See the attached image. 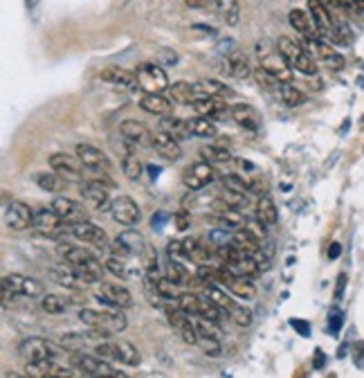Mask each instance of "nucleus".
<instances>
[{
	"instance_id": "obj_12",
	"label": "nucleus",
	"mask_w": 364,
	"mask_h": 378,
	"mask_svg": "<svg viewBox=\"0 0 364 378\" xmlns=\"http://www.w3.org/2000/svg\"><path fill=\"white\" fill-rule=\"evenodd\" d=\"M5 225L14 232L29 230L31 225H34V212H31L29 205L20 201H12L5 208Z\"/></svg>"
},
{
	"instance_id": "obj_58",
	"label": "nucleus",
	"mask_w": 364,
	"mask_h": 378,
	"mask_svg": "<svg viewBox=\"0 0 364 378\" xmlns=\"http://www.w3.org/2000/svg\"><path fill=\"white\" fill-rule=\"evenodd\" d=\"M185 5L189 9H211L218 7V0H185Z\"/></svg>"
},
{
	"instance_id": "obj_7",
	"label": "nucleus",
	"mask_w": 364,
	"mask_h": 378,
	"mask_svg": "<svg viewBox=\"0 0 364 378\" xmlns=\"http://www.w3.org/2000/svg\"><path fill=\"white\" fill-rule=\"evenodd\" d=\"M94 353H99L102 358L106 360H117V363H124L128 367H137L142 360V356L140 351H137L131 342H126V340H120V342H102L94 347Z\"/></svg>"
},
{
	"instance_id": "obj_35",
	"label": "nucleus",
	"mask_w": 364,
	"mask_h": 378,
	"mask_svg": "<svg viewBox=\"0 0 364 378\" xmlns=\"http://www.w3.org/2000/svg\"><path fill=\"white\" fill-rule=\"evenodd\" d=\"M256 219L263 221L265 225H276V221H279V210H276L270 196H261L256 203Z\"/></svg>"
},
{
	"instance_id": "obj_51",
	"label": "nucleus",
	"mask_w": 364,
	"mask_h": 378,
	"mask_svg": "<svg viewBox=\"0 0 364 378\" xmlns=\"http://www.w3.org/2000/svg\"><path fill=\"white\" fill-rule=\"evenodd\" d=\"M230 318L234 320V324L237 327H241V329H248L250 324H252V311L250 309H245V306H241V304H237L232 311H230Z\"/></svg>"
},
{
	"instance_id": "obj_26",
	"label": "nucleus",
	"mask_w": 364,
	"mask_h": 378,
	"mask_svg": "<svg viewBox=\"0 0 364 378\" xmlns=\"http://www.w3.org/2000/svg\"><path fill=\"white\" fill-rule=\"evenodd\" d=\"M308 46L313 48V52L317 54V59L322 61L324 66H328L330 70H342V68H344V57H342V54L333 46H328L324 39L310 41Z\"/></svg>"
},
{
	"instance_id": "obj_44",
	"label": "nucleus",
	"mask_w": 364,
	"mask_h": 378,
	"mask_svg": "<svg viewBox=\"0 0 364 378\" xmlns=\"http://www.w3.org/2000/svg\"><path fill=\"white\" fill-rule=\"evenodd\" d=\"M176 304L185 313H189V316H198L200 306H202V297H198L196 293H180L178 299H176Z\"/></svg>"
},
{
	"instance_id": "obj_40",
	"label": "nucleus",
	"mask_w": 364,
	"mask_h": 378,
	"mask_svg": "<svg viewBox=\"0 0 364 378\" xmlns=\"http://www.w3.org/2000/svg\"><path fill=\"white\" fill-rule=\"evenodd\" d=\"M279 97H281V102L288 108H297V106H302L306 102L304 93L299 90V88H295L293 81L290 83H279Z\"/></svg>"
},
{
	"instance_id": "obj_16",
	"label": "nucleus",
	"mask_w": 364,
	"mask_h": 378,
	"mask_svg": "<svg viewBox=\"0 0 364 378\" xmlns=\"http://www.w3.org/2000/svg\"><path fill=\"white\" fill-rule=\"evenodd\" d=\"M38 234H46V236H57L61 234L66 228H70V223H66L55 210H38L34 212V225H31Z\"/></svg>"
},
{
	"instance_id": "obj_6",
	"label": "nucleus",
	"mask_w": 364,
	"mask_h": 378,
	"mask_svg": "<svg viewBox=\"0 0 364 378\" xmlns=\"http://www.w3.org/2000/svg\"><path fill=\"white\" fill-rule=\"evenodd\" d=\"M276 48H279V52L286 57V61L293 66V70L302 72V74H308V77L317 74V61L310 57L308 50L299 46L297 41L288 39V36H281V39H276Z\"/></svg>"
},
{
	"instance_id": "obj_21",
	"label": "nucleus",
	"mask_w": 364,
	"mask_h": 378,
	"mask_svg": "<svg viewBox=\"0 0 364 378\" xmlns=\"http://www.w3.org/2000/svg\"><path fill=\"white\" fill-rule=\"evenodd\" d=\"M120 133L126 140L128 144H135V147H148L153 144V133L148 131L144 124H140L137 120H126L120 124Z\"/></svg>"
},
{
	"instance_id": "obj_50",
	"label": "nucleus",
	"mask_w": 364,
	"mask_h": 378,
	"mask_svg": "<svg viewBox=\"0 0 364 378\" xmlns=\"http://www.w3.org/2000/svg\"><path fill=\"white\" fill-rule=\"evenodd\" d=\"M155 293L162 295V299H178V290H176V282L169 277H158L155 282Z\"/></svg>"
},
{
	"instance_id": "obj_54",
	"label": "nucleus",
	"mask_w": 364,
	"mask_h": 378,
	"mask_svg": "<svg viewBox=\"0 0 364 378\" xmlns=\"http://www.w3.org/2000/svg\"><path fill=\"white\" fill-rule=\"evenodd\" d=\"M254 74H256V81H259V83H261V88H265V90H272L276 83H281L279 79L272 77V74L267 72V70H263V68H259Z\"/></svg>"
},
{
	"instance_id": "obj_43",
	"label": "nucleus",
	"mask_w": 364,
	"mask_h": 378,
	"mask_svg": "<svg viewBox=\"0 0 364 378\" xmlns=\"http://www.w3.org/2000/svg\"><path fill=\"white\" fill-rule=\"evenodd\" d=\"M196 90L207 95V97H225V95H232V90L227 88L225 83H220L218 79H202L198 81Z\"/></svg>"
},
{
	"instance_id": "obj_33",
	"label": "nucleus",
	"mask_w": 364,
	"mask_h": 378,
	"mask_svg": "<svg viewBox=\"0 0 364 378\" xmlns=\"http://www.w3.org/2000/svg\"><path fill=\"white\" fill-rule=\"evenodd\" d=\"M225 70H227L232 77H237V79H245L250 74V66H248V59H245V54L239 52V50H232L227 54V59H225Z\"/></svg>"
},
{
	"instance_id": "obj_41",
	"label": "nucleus",
	"mask_w": 364,
	"mask_h": 378,
	"mask_svg": "<svg viewBox=\"0 0 364 378\" xmlns=\"http://www.w3.org/2000/svg\"><path fill=\"white\" fill-rule=\"evenodd\" d=\"M218 12L227 25H237L241 20V5L239 0H218Z\"/></svg>"
},
{
	"instance_id": "obj_60",
	"label": "nucleus",
	"mask_w": 364,
	"mask_h": 378,
	"mask_svg": "<svg viewBox=\"0 0 364 378\" xmlns=\"http://www.w3.org/2000/svg\"><path fill=\"white\" fill-rule=\"evenodd\" d=\"M358 3V7H360V12H362V16H364V0H356Z\"/></svg>"
},
{
	"instance_id": "obj_27",
	"label": "nucleus",
	"mask_w": 364,
	"mask_h": 378,
	"mask_svg": "<svg viewBox=\"0 0 364 378\" xmlns=\"http://www.w3.org/2000/svg\"><path fill=\"white\" fill-rule=\"evenodd\" d=\"M174 100L171 97H164L162 93H144L142 100H140V106L142 111L151 113V115H169L174 111Z\"/></svg>"
},
{
	"instance_id": "obj_47",
	"label": "nucleus",
	"mask_w": 364,
	"mask_h": 378,
	"mask_svg": "<svg viewBox=\"0 0 364 378\" xmlns=\"http://www.w3.org/2000/svg\"><path fill=\"white\" fill-rule=\"evenodd\" d=\"M106 268H108L111 273L117 275L120 279L133 277V273H131V270H128V264H126V259H124V257H117V255L108 257V259H106Z\"/></svg>"
},
{
	"instance_id": "obj_8",
	"label": "nucleus",
	"mask_w": 364,
	"mask_h": 378,
	"mask_svg": "<svg viewBox=\"0 0 364 378\" xmlns=\"http://www.w3.org/2000/svg\"><path fill=\"white\" fill-rule=\"evenodd\" d=\"M111 250H113V255L124 257V259L140 257L146 250V241H144V236L137 230L128 228V230H124V232H120V234L115 236Z\"/></svg>"
},
{
	"instance_id": "obj_10",
	"label": "nucleus",
	"mask_w": 364,
	"mask_h": 378,
	"mask_svg": "<svg viewBox=\"0 0 364 378\" xmlns=\"http://www.w3.org/2000/svg\"><path fill=\"white\" fill-rule=\"evenodd\" d=\"M18 353L29 363V360L57 358V356L61 353V349L57 347V344H52L50 340H46V338H25L23 342L18 344Z\"/></svg>"
},
{
	"instance_id": "obj_31",
	"label": "nucleus",
	"mask_w": 364,
	"mask_h": 378,
	"mask_svg": "<svg viewBox=\"0 0 364 378\" xmlns=\"http://www.w3.org/2000/svg\"><path fill=\"white\" fill-rule=\"evenodd\" d=\"M232 243L239 245L245 255H252V257L261 255V239H256V236L250 230H245V228H241V230H237L232 234Z\"/></svg>"
},
{
	"instance_id": "obj_1",
	"label": "nucleus",
	"mask_w": 364,
	"mask_h": 378,
	"mask_svg": "<svg viewBox=\"0 0 364 378\" xmlns=\"http://www.w3.org/2000/svg\"><path fill=\"white\" fill-rule=\"evenodd\" d=\"M59 252L70 266L77 268V273L85 279V284H88V286L102 279L104 268L99 264V259L94 257L90 250H85V248H81V245H68L66 243V245L59 248Z\"/></svg>"
},
{
	"instance_id": "obj_19",
	"label": "nucleus",
	"mask_w": 364,
	"mask_h": 378,
	"mask_svg": "<svg viewBox=\"0 0 364 378\" xmlns=\"http://www.w3.org/2000/svg\"><path fill=\"white\" fill-rule=\"evenodd\" d=\"M70 234L74 236V239L83 241V243H90L94 248H99V250H104V248H106V232L99 228V225H94L90 221L72 223L70 225Z\"/></svg>"
},
{
	"instance_id": "obj_14",
	"label": "nucleus",
	"mask_w": 364,
	"mask_h": 378,
	"mask_svg": "<svg viewBox=\"0 0 364 378\" xmlns=\"http://www.w3.org/2000/svg\"><path fill=\"white\" fill-rule=\"evenodd\" d=\"M97 299L102 304L111 306V309H131L133 306V295L131 290L122 284H115V282H106L102 284V290Z\"/></svg>"
},
{
	"instance_id": "obj_48",
	"label": "nucleus",
	"mask_w": 364,
	"mask_h": 378,
	"mask_svg": "<svg viewBox=\"0 0 364 378\" xmlns=\"http://www.w3.org/2000/svg\"><path fill=\"white\" fill-rule=\"evenodd\" d=\"M34 180L43 191H59L63 185L57 174H48V171H38V174L34 176Z\"/></svg>"
},
{
	"instance_id": "obj_9",
	"label": "nucleus",
	"mask_w": 364,
	"mask_h": 378,
	"mask_svg": "<svg viewBox=\"0 0 364 378\" xmlns=\"http://www.w3.org/2000/svg\"><path fill=\"white\" fill-rule=\"evenodd\" d=\"M135 74H137V81H140V88L144 93H164L169 88L167 72L160 66H155V63H140Z\"/></svg>"
},
{
	"instance_id": "obj_18",
	"label": "nucleus",
	"mask_w": 364,
	"mask_h": 378,
	"mask_svg": "<svg viewBox=\"0 0 364 378\" xmlns=\"http://www.w3.org/2000/svg\"><path fill=\"white\" fill-rule=\"evenodd\" d=\"M77 156L81 158V162L88 171H106V174H111V160L102 149L81 142L77 144Z\"/></svg>"
},
{
	"instance_id": "obj_55",
	"label": "nucleus",
	"mask_w": 364,
	"mask_h": 378,
	"mask_svg": "<svg viewBox=\"0 0 364 378\" xmlns=\"http://www.w3.org/2000/svg\"><path fill=\"white\" fill-rule=\"evenodd\" d=\"M198 344L202 347L207 356H220V340H214V338H200Z\"/></svg>"
},
{
	"instance_id": "obj_4",
	"label": "nucleus",
	"mask_w": 364,
	"mask_h": 378,
	"mask_svg": "<svg viewBox=\"0 0 364 378\" xmlns=\"http://www.w3.org/2000/svg\"><path fill=\"white\" fill-rule=\"evenodd\" d=\"M0 290H3V304H7V302L14 299V297H38V295H43V284L34 277L12 273V275L3 277Z\"/></svg>"
},
{
	"instance_id": "obj_30",
	"label": "nucleus",
	"mask_w": 364,
	"mask_h": 378,
	"mask_svg": "<svg viewBox=\"0 0 364 378\" xmlns=\"http://www.w3.org/2000/svg\"><path fill=\"white\" fill-rule=\"evenodd\" d=\"M230 115H232L234 122L243 128H248V131H256V128H259V115H256V111L252 106L237 104V106L230 108Z\"/></svg>"
},
{
	"instance_id": "obj_36",
	"label": "nucleus",
	"mask_w": 364,
	"mask_h": 378,
	"mask_svg": "<svg viewBox=\"0 0 364 378\" xmlns=\"http://www.w3.org/2000/svg\"><path fill=\"white\" fill-rule=\"evenodd\" d=\"M202 293H205V297L207 299H211L214 302V304H216V306H220L223 311H232L234 306H237V302H234L227 293H225V290L220 288V286H216V284H205V288H202Z\"/></svg>"
},
{
	"instance_id": "obj_28",
	"label": "nucleus",
	"mask_w": 364,
	"mask_h": 378,
	"mask_svg": "<svg viewBox=\"0 0 364 378\" xmlns=\"http://www.w3.org/2000/svg\"><path fill=\"white\" fill-rule=\"evenodd\" d=\"M160 156H164L167 160H180L182 158V149L178 144V140L174 135H169L167 131H158L153 133V144H151Z\"/></svg>"
},
{
	"instance_id": "obj_11",
	"label": "nucleus",
	"mask_w": 364,
	"mask_h": 378,
	"mask_svg": "<svg viewBox=\"0 0 364 378\" xmlns=\"http://www.w3.org/2000/svg\"><path fill=\"white\" fill-rule=\"evenodd\" d=\"M111 214H113V221L124 225V228H133V225L140 223L142 219V210L131 196H120L111 203Z\"/></svg>"
},
{
	"instance_id": "obj_57",
	"label": "nucleus",
	"mask_w": 364,
	"mask_h": 378,
	"mask_svg": "<svg viewBox=\"0 0 364 378\" xmlns=\"http://www.w3.org/2000/svg\"><path fill=\"white\" fill-rule=\"evenodd\" d=\"M245 230H250L256 239H261V241L265 239V223L259 221V219H256V221H245Z\"/></svg>"
},
{
	"instance_id": "obj_29",
	"label": "nucleus",
	"mask_w": 364,
	"mask_h": 378,
	"mask_svg": "<svg viewBox=\"0 0 364 378\" xmlns=\"http://www.w3.org/2000/svg\"><path fill=\"white\" fill-rule=\"evenodd\" d=\"M50 167L57 174H70V176H81L83 174V162L79 156H68V154H55L50 156Z\"/></svg>"
},
{
	"instance_id": "obj_23",
	"label": "nucleus",
	"mask_w": 364,
	"mask_h": 378,
	"mask_svg": "<svg viewBox=\"0 0 364 378\" xmlns=\"http://www.w3.org/2000/svg\"><path fill=\"white\" fill-rule=\"evenodd\" d=\"M288 20H290V25L304 36L306 43L315 41V39H322V34H319V29L315 25L313 16H310V12H304V9H293V12L288 14Z\"/></svg>"
},
{
	"instance_id": "obj_17",
	"label": "nucleus",
	"mask_w": 364,
	"mask_h": 378,
	"mask_svg": "<svg viewBox=\"0 0 364 378\" xmlns=\"http://www.w3.org/2000/svg\"><path fill=\"white\" fill-rule=\"evenodd\" d=\"M214 178H216V171H214L211 162H207V160L191 165V167L185 171V176H182L185 185H187L191 191H198V189H202V187H207Z\"/></svg>"
},
{
	"instance_id": "obj_25",
	"label": "nucleus",
	"mask_w": 364,
	"mask_h": 378,
	"mask_svg": "<svg viewBox=\"0 0 364 378\" xmlns=\"http://www.w3.org/2000/svg\"><path fill=\"white\" fill-rule=\"evenodd\" d=\"M50 277L55 279L59 286H66V288H72V290L88 286V284H85V279L77 273V268L70 266L68 262L59 264V266H52L50 268Z\"/></svg>"
},
{
	"instance_id": "obj_15",
	"label": "nucleus",
	"mask_w": 364,
	"mask_h": 378,
	"mask_svg": "<svg viewBox=\"0 0 364 378\" xmlns=\"http://www.w3.org/2000/svg\"><path fill=\"white\" fill-rule=\"evenodd\" d=\"M81 196L85 201V208L94 210V212H104L111 205V196H108V191H106V185L99 180H92V178L81 185Z\"/></svg>"
},
{
	"instance_id": "obj_38",
	"label": "nucleus",
	"mask_w": 364,
	"mask_h": 378,
	"mask_svg": "<svg viewBox=\"0 0 364 378\" xmlns=\"http://www.w3.org/2000/svg\"><path fill=\"white\" fill-rule=\"evenodd\" d=\"M194 318V324H196V331L200 338H214V340H223V329L218 327L220 322H214V320H207L202 316H191Z\"/></svg>"
},
{
	"instance_id": "obj_22",
	"label": "nucleus",
	"mask_w": 364,
	"mask_h": 378,
	"mask_svg": "<svg viewBox=\"0 0 364 378\" xmlns=\"http://www.w3.org/2000/svg\"><path fill=\"white\" fill-rule=\"evenodd\" d=\"M102 81L108 83V86H115V88H126L131 90L135 88V86H140V81H137V74L131 72V70H124L120 66H108L102 70Z\"/></svg>"
},
{
	"instance_id": "obj_39",
	"label": "nucleus",
	"mask_w": 364,
	"mask_h": 378,
	"mask_svg": "<svg viewBox=\"0 0 364 378\" xmlns=\"http://www.w3.org/2000/svg\"><path fill=\"white\" fill-rule=\"evenodd\" d=\"M227 288H230L239 299H245V302H250V299L256 297V288H254V284L250 282V277L237 275V277L232 279V284H230Z\"/></svg>"
},
{
	"instance_id": "obj_5",
	"label": "nucleus",
	"mask_w": 364,
	"mask_h": 378,
	"mask_svg": "<svg viewBox=\"0 0 364 378\" xmlns=\"http://www.w3.org/2000/svg\"><path fill=\"white\" fill-rule=\"evenodd\" d=\"M70 365L81 376H88V378H117V376H122L108 360L102 358V356L74 351V353H70Z\"/></svg>"
},
{
	"instance_id": "obj_24",
	"label": "nucleus",
	"mask_w": 364,
	"mask_h": 378,
	"mask_svg": "<svg viewBox=\"0 0 364 378\" xmlns=\"http://www.w3.org/2000/svg\"><path fill=\"white\" fill-rule=\"evenodd\" d=\"M52 210H55L63 221L66 223H79V221H85V208L81 203H77V201H72V198H66V196H59V198H55L52 201V205H50Z\"/></svg>"
},
{
	"instance_id": "obj_3",
	"label": "nucleus",
	"mask_w": 364,
	"mask_h": 378,
	"mask_svg": "<svg viewBox=\"0 0 364 378\" xmlns=\"http://www.w3.org/2000/svg\"><path fill=\"white\" fill-rule=\"evenodd\" d=\"M256 52H259V59H261V68L267 70L272 74V77H276L281 83H290L293 81V66L286 61V57L279 52V48L270 46L267 41H261L259 46H256Z\"/></svg>"
},
{
	"instance_id": "obj_37",
	"label": "nucleus",
	"mask_w": 364,
	"mask_h": 378,
	"mask_svg": "<svg viewBox=\"0 0 364 378\" xmlns=\"http://www.w3.org/2000/svg\"><path fill=\"white\" fill-rule=\"evenodd\" d=\"M196 86H191L187 81H178L169 88V97L176 104H194L196 102Z\"/></svg>"
},
{
	"instance_id": "obj_2",
	"label": "nucleus",
	"mask_w": 364,
	"mask_h": 378,
	"mask_svg": "<svg viewBox=\"0 0 364 378\" xmlns=\"http://www.w3.org/2000/svg\"><path fill=\"white\" fill-rule=\"evenodd\" d=\"M79 320L90 329H97L106 336H115V333H122L126 329V316L120 309L113 311H92V309H83L79 311Z\"/></svg>"
},
{
	"instance_id": "obj_45",
	"label": "nucleus",
	"mask_w": 364,
	"mask_h": 378,
	"mask_svg": "<svg viewBox=\"0 0 364 378\" xmlns=\"http://www.w3.org/2000/svg\"><path fill=\"white\" fill-rule=\"evenodd\" d=\"M200 156H202V160L211 162V165H223V162H230L232 160L230 151L223 149V147H202L200 149Z\"/></svg>"
},
{
	"instance_id": "obj_20",
	"label": "nucleus",
	"mask_w": 364,
	"mask_h": 378,
	"mask_svg": "<svg viewBox=\"0 0 364 378\" xmlns=\"http://www.w3.org/2000/svg\"><path fill=\"white\" fill-rule=\"evenodd\" d=\"M308 12L313 16L322 39H330V34H333V29H335V18L330 14L328 5L324 0H308Z\"/></svg>"
},
{
	"instance_id": "obj_53",
	"label": "nucleus",
	"mask_w": 364,
	"mask_h": 378,
	"mask_svg": "<svg viewBox=\"0 0 364 378\" xmlns=\"http://www.w3.org/2000/svg\"><path fill=\"white\" fill-rule=\"evenodd\" d=\"M223 185L227 187V189H234V191H241V194H248V191H252V187H250V180H245L243 176H225L223 178Z\"/></svg>"
},
{
	"instance_id": "obj_46",
	"label": "nucleus",
	"mask_w": 364,
	"mask_h": 378,
	"mask_svg": "<svg viewBox=\"0 0 364 378\" xmlns=\"http://www.w3.org/2000/svg\"><path fill=\"white\" fill-rule=\"evenodd\" d=\"M191 135H196V137H216L218 135V128L216 124H211L207 117H202V120H194L191 122Z\"/></svg>"
},
{
	"instance_id": "obj_34",
	"label": "nucleus",
	"mask_w": 364,
	"mask_h": 378,
	"mask_svg": "<svg viewBox=\"0 0 364 378\" xmlns=\"http://www.w3.org/2000/svg\"><path fill=\"white\" fill-rule=\"evenodd\" d=\"M194 111L200 115V117H214V115H220L225 113V104L218 100V97H200V100H196L194 104Z\"/></svg>"
},
{
	"instance_id": "obj_32",
	"label": "nucleus",
	"mask_w": 364,
	"mask_h": 378,
	"mask_svg": "<svg viewBox=\"0 0 364 378\" xmlns=\"http://www.w3.org/2000/svg\"><path fill=\"white\" fill-rule=\"evenodd\" d=\"M160 131H167L169 135H174L176 140L191 135V122L182 120V117L167 115L164 120H160Z\"/></svg>"
},
{
	"instance_id": "obj_42",
	"label": "nucleus",
	"mask_w": 364,
	"mask_h": 378,
	"mask_svg": "<svg viewBox=\"0 0 364 378\" xmlns=\"http://www.w3.org/2000/svg\"><path fill=\"white\" fill-rule=\"evenodd\" d=\"M122 171L126 174L128 180H137L142 176V162L137 160V156H133L131 149L124 151V156H122Z\"/></svg>"
},
{
	"instance_id": "obj_59",
	"label": "nucleus",
	"mask_w": 364,
	"mask_h": 378,
	"mask_svg": "<svg viewBox=\"0 0 364 378\" xmlns=\"http://www.w3.org/2000/svg\"><path fill=\"white\" fill-rule=\"evenodd\" d=\"M340 252H342V248H340V243H330V250H328V257H330V259H335V257H340Z\"/></svg>"
},
{
	"instance_id": "obj_49",
	"label": "nucleus",
	"mask_w": 364,
	"mask_h": 378,
	"mask_svg": "<svg viewBox=\"0 0 364 378\" xmlns=\"http://www.w3.org/2000/svg\"><path fill=\"white\" fill-rule=\"evenodd\" d=\"M41 309L46 313H50V316H59V313L66 311V299H63L61 295H43Z\"/></svg>"
},
{
	"instance_id": "obj_56",
	"label": "nucleus",
	"mask_w": 364,
	"mask_h": 378,
	"mask_svg": "<svg viewBox=\"0 0 364 378\" xmlns=\"http://www.w3.org/2000/svg\"><path fill=\"white\" fill-rule=\"evenodd\" d=\"M174 223H176V230L185 232L189 225H191V214L187 210H178L176 216H174Z\"/></svg>"
},
{
	"instance_id": "obj_13",
	"label": "nucleus",
	"mask_w": 364,
	"mask_h": 378,
	"mask_svg": "<svg viewBox=\"0 0 364 378\" xmlns=\"http://www.w3.org/2000/svg\"><path fill=\"white\" fill-rule=\"evenodd\" d=\"M25 376H31V378H70L74 376V367H63L59 363H55V358H46V360H29L25 365Z\"/></svg>"
},
{
	"instance_id": "obj_52",
	"label": "nucleus",
	"mask_w": 364,
	"mask_h": 378,
	"mask_svg": "<svg viewBox=\"0 0 364 378\" xmlns=\"http://www.w3.org/2000/svg\"><path fill=\"white\" fill-rule=\"evenodd\" d=\"M223 201L227 208H243L245 203H248V194H241V191H234V189H223Z\"/></svg>"
}]
</instances>
